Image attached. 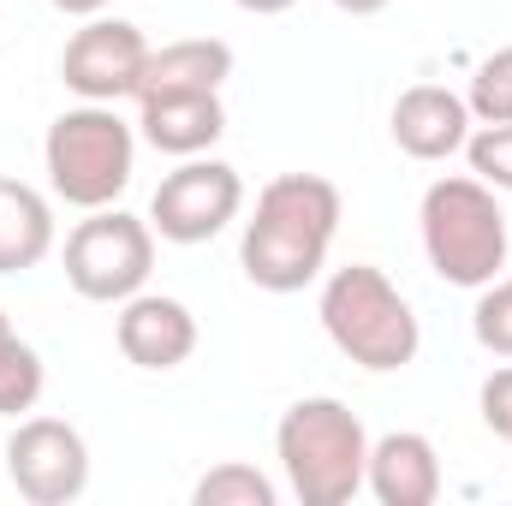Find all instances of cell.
I'll return each mask as SVG.
<instances>
[{
	"mask_svg": "<svg viewBox=\"0 0 512 506\" xmlns=\"http://www.w3.org/2000/svg\"><path fill=\"white\" fill-rule=\"evenodd\" d=\"M340 233V191L322 173H280L256 191V209L239 239V268L262 292H304Z\"/></svg>",
	"mask_w": 512,
	"mask_h": 506,
	"instance_id": "obj_1",
	"label": "cell"
},
{
	"mask_svg": "<svg viewBox=\"0 0 512 506\" xmlns=\"http://www.w3.org/2000/svg\"><path fill=\"white\" fill-rule=\"evenodd\" d=\"M274 453H280L286 489L304 506H346L370 471V435H364L358 411L328 393L286 405V417L274 429Z\"/></svg>",
	"mask_w": 512,
	"mask_h": 506,
	"instance_id": "obj_2",
	"label": "cell"
},
{
	"mask_svg": "<svg viewBox=\"0 0 512 506\" xmlns=\"http://www.w3.org/2000/svg\"><path fill=\"white\" fill-rule=\"evenodd\" d=\"M417 227H423L429 268L447 286L483 292L489 280H501V268H507V215L495 203V185H483L477 173L435 179L423 191Z\"/></svg>",
	"mask_w": 512,
	"mask_h": 506,
	"instance_id": "obj_3",
	"label": "cell"
},
{
	"mask_svg": "<svg viewBox=\"0 0 512 506\" xmlns=\"http://www.w3.org/2000/svg\"><path fill=\"white\" fill-rule=\"evenodd\" d=\"M328 340L358 364V370H405L423 346V328H417V310L405 304V292L387 280L382 268L370 262H352V268H334L328 286H322V304H316Z\"/></svg>",
	"mask_w": 512,
	"mask_h": 506,
	"instance_id": "obj_4",
	"label": "cell"
},
{
	"mask_svg": "<svg viewBox=\"0 0 512 506\" xmlns=\"http://www.w3.org/2000/svg\"><path fill=\"white\" fill-rule=\"evenodd\" d=\"M42 161H48V185H54L60 203H72V209H114L120 191L131 185L137 137L114 114V102H84V108H66L48 126Z\"/></svg>",
	"mask_w": 512,
	"mask_h": 506,
	"instance_id": "obj_5",
	"label": "cell"
},
{
	"mask_svg": "<svg viewBox=\"0 0 512 506\" xmlns=\"http://www.w3.org/2000/svg\"><path fill=\"white\" fill-rule=\"evenodd\" d=\"M155 268V227L126 209H90L66 239V286L90 304H126Z\"/></svg>",
	"mask_w": 512,
	"mask_h": 506,
	"instance_id": "obj_6",
	"label": "cell"
},
{
	"mask_svg": "<svg viewBox=\"0 0 512 506\" xmlns=\"http://www.w3.org/2000/svg\"><path fill=\"white\" fill-rule=\"evenodd\" d=\"M245 209V179L227 161H203L185 155L149 197V227L167 245H209L227 221H239Z\"/></svg>",
	"mask_w": 512,
	"mask_h": 506,
	"instance_id": "obj_7",
	"label": "cell"
},
{
	"mask_svg": "<svg viewBox=\"0 0 512 506\" xmlns=\"http://www.w3.org/2000/svg\"><path fill=\"white\" fill-rule=\"evenodd\" d=\"M6 477L30 506H66L90 489V447L60 417H24L6 441Z\"/></svg>",
	"mask_w": 512,
	"mask_h": 506,
	"instance_id": "obj_8",
	"label": "cell"
},
{
	"mask_svg": "<svg viewBox=\"0 0 512 506\" xmlns=\"http://www.w3.org/2000/svg\"><path fill=\"white\" fill-rule=\"evenodd\" d=\"M143 66H149V42L143 30L126 18H84V30H72L66 54H60V78L78 102H120L137 96L143 84Z\"/></svg>",
	"mask_w": 512,
	"mask_h": 506,
	"instance_id": "obj_9",
	"label": "cell"
},
{
	"mask_svg": "<svg viewBox=\"0 0 512 506\" xmlns=\"http://www.w3.org/2000/svg\"><path fill=\"white\" fill-rule=\"evenodd\" d=\"M114 340H120L126 364H137V370H179V364L197 352V316H191L179 298L131 292L126 304H120Z\"/></svg>",
	"mask_w": 512,
	"mask_h": 506,
	"instance_id": "obj_10",
	"label": "cell"
},
{
	"mask_svg": "<svg viewBox=\"0 0 512 506\" xmlns=\"http://www.w3.org/2000/svg\"><path fill=\"white\" fill-rule=\"evenodd\" d=\"M465 137H471V108L447 84H411L393 102V143L411 161H447L465 149Z\"/></svg>",
	"mask_w": 512,
	"mask_h": 506,
	"instance_id": "obj_11",
	"label": "cell"
},
{
	"mask_svg": "<svg viewBox=\"0 0 512 506\" xmlns=\"http://www.w3.org/2000/svg\"><path fill=\"white\" fill-rule=\"evenodd\" d=\"M364 489L382 506H429L441 495V459L435 441L417 429H393L382 441H370V471Z\"/></svg>",
	"mask_w": 512,
	"mask_h": 506,
	"instance_id": "obj_12",
	"label": "cell"
},
{
	"mask_svg": "<svg viewBox=\"0 0 512 506\" xmlns=\"http://www.w3.org/2000/svg\"><path fill=\"white\" fill-rule=\"evenodd\" d=\"M227 78H233V48H227L221 36H185V42L149 48V66H143L137 102H149V96H197V90H221Z\"/></svg>",
	"mask_w": 512,
	"mask_h": 506,
	"instance_id": "obj_13",
	"label": "cell"
},
{
	"mask_svg": "<svg viewBox=\"0 0 512 506\" xmlns=\"http://www.w3.org/2000/svg\"><path fill=\"white\" fill-rule=\"evenodd\" d=\"M143 143H155L161 155H203L209 143H221L227 131V108H221V90H197V96H149L143 114Z\"/></svg>",
	"mask_w": 512,
	"mask_h": 506,
	"instance_id": "obj_14",
	"label": "cell"
},
{
	"mask_svg": "<svg viewBox=\"0 0 512 506\" xmlns=\"http://www.w3.org/2000/svg\"><path fill=\"white\" fill-rule=\"evenodd\" d=\"M54 251V209L36 185L0 179V274H24Z\"/></svg>",
	"mask_w": 512,
	"mask_h": 506,
	"instance_id": "obj_15",
	"label": "cell"
},
{
	"mask_svg": "<svg viewBox=\"0 0 512 506\" xmlns=\"http://www.w3.org/2000/svg\"><path fill=\"white\" fill-rule=\"evenodd\" d=\"M42 358L36 346H24L12 328L0 334V417H18V411H36L42 399Z\"/></svg>",
	"mask_w": 512,
	"mask_h": 506,
	"instance_id": "obj_16",
	"label": "cell"
},
{
	"mask_svg": "<svg viewBox=\"0 0 512 506\" xmlns=\"http://www.w3.org/2000/svg\"><path fill=\"white\" fill-rule=\"evenodd\" d=\"M465 108L483 126H512V48H495L489 60H477Z\"/></svg>",
	"mask_w": 512,
	"mask_h": 506,
	"instance_id": "obj_17",
	"label": "cell"
},
{
	"mask_svg": "<svg viewBox=\"0 0 512 506\" xmlns=\"http://www.w3.org/2000/svg\"><path fill=\"white\" fill-rule=\"evenodd\" d=\"M191 501L197 506H274V483L256 465H215L191 489Z\"/></svg>",
	"mask_w": 512,
	"mask_h": 506,
	"instance_id": "obj_18",
	"label": "cell"
},
{
	"mask_svg": "<svg viewBox=\"0 0 512 506\" xmlns=\"http://www.w3.org/2000/svg\"><path fill=\"white\" fill-rule=\"evenodd\" d=\"M471 334L483 352L495 358H512V280H489L477 310H471Z\"/></svg>",
	"mask_w": 512,
	"mask_h": 506,
	"instance_id": "obj_19",
	"label": "cell"
},
{
	"mask_svg": "<svg viewBox=\"0 0 512 506\" xmlns=\"http://www.w3.org/2000/svg\"><path fill=\"white\" fill-rule=\"evenodd\" d=\"M465 161L483 185L495 191H512V126H483L465 137Z\"/></svg>",
	"mask_w": 512,
	"mask_h": 506,
	"instance_id": "obj_20",
	"label": "cell"
},
{
	"mask_svg": "<svg viewBox=\"0 0 512 506\" xmlns=\"http://www.w3.org/2000/svg\"><path fill=\"white\" fill-rule=\"evenodd\" d=\"M483 423H489L501 441H512V364L483 381Z\"/></svg>",
	"mask_w": 512,
	"mask_h": 506,
	"instance_id": "obj_21",
	"label": "cell"
},
{
	"mask_svg": "<svg viewBox=\"0 0 512 506\" xmlns=\"http://www.w3.org/2000/svg\"><path fill=\"white\" fill-rule=\"evenodd\" d=\"M48 6H54V12H66V18H96L108 0H48Z\"/></svg>",
	"mask_w": 512,
	"mask_h": 506,
	"instance_id": "obj_22",
	"label": "cell"
},
{
	"mask_svg": "<svg viewBox=\"0 0 512 506\" xmlns=\"http://www.w3.org/2000/svg\"><path fill=\"white\" fill-rule=\"evenodd\" d=\"M233 6H245L256 18H274V12H286V6H298V0H233Z\"/></svg>",
	"mask_w": 512,
	"mask_h": 506,
	"instance_id": "obj_23",
	"label": "cell"
},
{
	"mask_svg": "<svg viewBox=\"0 0 512 506\" xmlns=\"http://www.w3.org/2000/svg\"><path fill=\"white\" fill-rule=\"evenodd\" d=\"M340 12H352V18H376V12H387V0H334Z\"/></svg>",
	"mask_w": 512,
	"mask_h": 506,
	"instance_id": "obj_24",
	"label": "cell"
},
{
	"mask_svg": "<svg viewBox=\"0 0 512 506\" xmlns=\"http://www.w3.org/2000/svg\"><path fill=\"white\" fill-rule=\"evenodd\" d=\"M6 328H12V322H6V316H0V334H6Z\"/></svg>",
	"mask_w": 512,
	"mask_h": 506,
	"instance_id": "obj_25",
	"label": "cell"
}]
</instances>
